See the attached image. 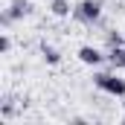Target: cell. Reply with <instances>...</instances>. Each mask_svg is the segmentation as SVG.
Returning a JSON list of instances; mask_svg holds the SVG:
<instances>
[{
  "instance_id": "7a4b0ae2",
  "label": "cell",
  "mask_w": 125,
  "mask_h": 125,
  "mask_svg": "<svg viewBox=\"0 0 125 125\" xmlns=\"http://www.w3.org/2000/svg\"><path fill=\"white\" fill-rule=\"evenodd\" d=\"M73 18L82 23H99L102 21V0H79L73 9Z\"/></svg>"
},
{
  "instance_id": "6da1fadb",
  "label": "cell",
  "mask_w": 125,
  "mask_h": 125,
  "mask_svg": "<svg viewBox=\"0 0 125 125\" xmlns=\"http://www.w3.org/2000/svg\"><path fill=\"white\" fill-rule=\"evenodd\" d=\"M93 84L102 90V93H111V96H116V99L125 96V79H119L116 73H96Z\"/></svg>"
},
{
  "instance_id": "9c48e42d",
  "label": "cell",
  "mask_w": 125,
  "mask_h": 125,
  "mask_svg": "<svg viewBox=\"0 0 125 125\" xmlns=\"http://www.w3.org/2000/svg\"><path fill=\"white\" fill-rule=\"evenodd\" d=\"M12 50V38H9V32H3L0 35V52H9Z\"/></svg>"
},
{
  "instance_id": "5b68a950",
  "label": "cell",
  "mask_w": 125,
  "mask_h": 125,
  "mask_svg": "<svg viewBox=\"0 0 125 125\" xmlns=\"http://www.w3.org/2000/svg\"><path fill=\"white\" fill-rule=\"evenodd\" d=\"M108 64H111L114 70H122V73H125V47L108 50Z\"/></svg>"
},
{
  "instance_id": "8992f818",
  "label": "cell",
  "mask_w": 125,
  "mask_h": 125,
  "mask_svg": "<svg viewBox=\"0 0 125 125\" xmlns=\"http://www.w3.org/2000/svg\"><path fill=\"white\" fill-rule=\"evenodd\" d=\"M41 58L50 64V67H55V64H61V52L52 44H41Z\"/></svg>"
},
{
  "instance_id": "30bf717a",
  "label": "cell",
  "mask_w": 125,
  "mask_h": 125,
  "mask_svg": "<svg viewBox=\"0 0 125 125\" xmlns=\"http://www.w3.org/2000/svg\"><path fill=\"white\" fill-rule=\"evenodd\" d=\"M122 99H125V96H122ZM122 105H125V102H122Z\"/></svg>"
},
{
  "instance_id": "277c9868",
  "label": "cell",
  "mask_w": 125,
  "mask_h": 125,
  "mask_svg": "<svg viewBox=\"0 0 125 125\" xmlns=\"http://www.w3.org/2000/svg\"><path fill=\"white\" fill-rule=\"evenodd\" d=\"M79 61L82 64H87V67H96V64H102L108 55H102V50L99 47H90V44H84V47H79Z\"/></svg>"
},
{
  "instance_id": "52a82bcc",
  "label": "cell",
  "mask_w": 125,
  "mask_h": 125,
  "mask_svg": "<svg viewBox=\"0 0 125 125\" xmlns=\"http://www.w3.org/2000/svg\"><path fill=\"white\" fill-rule=\"evenodd\" d=\"M73 9H76V6H70V0H52V3H50V12H52L55 18H67Z\"/></svg>"
},
{
  "instance_id": "3957f363",
  "label": "cell",
  "mask_w": 125,
  "mask_h": 125,
  "mask_svg": "<svg viewBox=\"0 0 125 125\" xmlns=\"http://www.w3.org/2000/svg\"><path fill=\"white\" fill-rule=\"evenodd\" d=\"M32 0H9V9H3V15H0V21H3V26H12L15 21H23V18H29L32 15Z\"/></svg>"
},
{
  "instance_id": "ba28073f",
  "label": "cell",
  "mask_w": 125,
  "mask_h": 125,
  "mask_svg": "<svg viewBox=\"0 0 125 125\" xmlns=\"http://www.w3.org/2000/svg\"><path fill=\"white\" fill-rule=\"evenodd\" d=\"M105 47H108V50H114V47H125V38L122 35H119V32H105Z\"/></svg>"
}]
</instances>
